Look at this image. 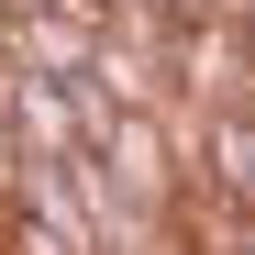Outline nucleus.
Returning a JSON list of instances; mask_svg holds the SVG:
<instances>
[{"label":"nucleus","instance_id":"f257e3e1","mask_svg":"<svg viewBox=\"0 0 255 255\" xmlns=\"http://www.w3.org/2000/svg\"><path fill=\"white\" fill-rule=\"evenodd\" d=\"M100 166H111L122 211H144V222H166V211H178V189H189V155H178V133H166V111H111Z\"/></svg>","mask_w":255,"mask_h":255},{"label":"nucleus","instance_id":"f03ea898","mask_svg":"<svg viewBox=\"0 0 255 255\" xmlns=\"http://www.w3.org/2000/svg\"><path fill=\"white\" fill-rule=\"evenodd\" d=\"M166 78H178V100H255L244 22H222V11H189L178 33H166Z\"/></svg>","mask_w":255,"mask_h":255},{"label":"nucleus","instance_id":"7ed1b4c3","mask_svg":"<svg viewBox=\"0 0 255 255\" xmlns=\"http://www.w3.org/2000/svg\"><path fill=\"white\" fill-rule=\"evenodd\" d=\"M189 178H200L211 200H255V100H200Z\"/></svg>","mask_w":255,"mask_h":255},{"label":"nucleus","instance_id":"20e7f679","mask_svg":"<svg viewBox=\"0 0 255 255\" xmlns=\"http://www.w3.org/2000/svg\"><path fill=\"white\" fill-rule=\"evenodd\" d=\"M211 11H222V22H244V11H255V0H211Z\"/></svg>","mask_w":255,"mask_h":255},{"label":"nucleus","instance_id":"39448f33","mask_svg":"<svg viewBox=\"0 0 255 255\" xmlns=\"http://www.w3.org/2000/svg\"><path fill=\"white\" fill-rule=\"evenodd\" d=\"M0 11H11V22H22V11H45V0H0Z\"/></svg>","mask_w":255,"mask_h":255},{"label":"nucleus","instance_id":"423d86ee","mask_svg":"<svg viewBox=\"0 0 255 255\" xmlns=\"http://www.w3.org/2000/svg\"><path fill=\"white\" fill-rule=\"evenodd\" d=\"M0 67H11V11H0Z\"/></svg>","mask_w":255,"mask_h":255},{"label":"nucleus","instance_id":"0eeeda50","mask_svg":"<svg viewBox=\"0 0 255 255\" xmlns=\"http://www.w3.org/2000/svg\"><path fill=\"white\" fill-rule=\"evenodd\" d=\"M166 11H178V22H189V11H211V0H166Z\"/></svg>","mask_w":255,"mask_h":255},{"label":"nucleus","instance_id":"6e6552de","mask_svg":"<svg viewBox=\"0 0 255 255\" xmlns=\"http://www.w3.org/2000/svg\"><path fill=\"white\" fill-rule=\"evenodd\" d=\"M244 67H255V11H244Z\"/></svg>","mask_w":255,"mask_h":255}]
</instances>
